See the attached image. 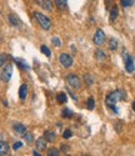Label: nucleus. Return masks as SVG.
<instances>
[{"label":"nucleus","instance_id":"f257e3e1","mask_svg":"<svg viewBox=\"0 0 135 156\" xmlns=\"http://www.w3.org/2000/svg\"><path fill=\"white\" fill-rule=\"evenodd\" d=\"M126 98L125 93H124V90H114V91H111L110 94H108L106 98H105V105L108 109H110L114 114H119V109L116 108V104L118 101L120 100H124Z\"/></svg>","mask_w":135,"mask_h":156},{"label":"nucleus","instance_id":"f03ea898","mask_svg":"<svg viewBox=\"0 0 135 156\" xmlns=\"http://www.w3.org/2000/svg\"><path fill=\"white\" fill-rule=\"evenodd\" d=\"M35 19L38 20V24L42 27L44 30H50V28H51V21H50V19L46 16V15H44L43 12H35Z\"/></svg>","mask_w":135,"mask_h":156},{"label":"nucleus","instance_id":"7ed1b4c3","mask_svg":"<svg viewBox=\"0 0 135 156\" xmlns=\"http://www.w3.org/2000/svg\"><path fill=\"white\" fill-rule=\"evenodd\" d=\"M66 83H68V85H69L70 87H73V89H80L82 87V81H80V79L75 75V74H69L66 76Z\"/></svg>","mask_w":135,"mask_h":156},{"label":"nucleus","instance_id":"20e7f679","mask_svg":"<svg viewBox=\"0 0 135 156\" xmlns=\"http://www.w3.org/2000/svg\"><path fill=\"white\" fill-rule=\"evenodd\" d=\"M11 75H13V65L11 64H6L4 65V68L2 70V74H0V77L4 83H9L11 79Z\"/></svg>","mask_w":135,"mask_h":156},{"label":"nucleus","instance_id":"39448f33","mask_svg":"<svg viewBox=\"0 0 135 156\" xmlns=\"http://www.w3.org/2000/svg\"><path fill=\"white\" fill-rule=\"evenodd\" d=\"M105 40H106L105 33L101 29H98L95 31V34H94V36H93V43L95 44L97 46H100V45H103L105 43Z\"/></svg>","mask_w":135,"mask_h":156},{"label":"nucleus","instance_id":"423d86ee","mask_svg":"<svg viewBox=\"0 0 135 156\" xmlns=\"http://www.w3.org/2000/svg\"><path fill=\"white\" fill-rule=\"evenodd\" d=\"M123 58H124V62H125V70L129 74L134 73L135 71V64H134V60H133L131 55H129L128 53H124Z\"/></svg>","mask_w":135,"mask_h":156},{"label":"nucleus","instance_id":"0eeeda50","mask_svg":"<svg viewBox=\"0 0 135 156\" xmlns=\"http://www.w3.org/2000/svg\"><path fill=\"white\" fill-rule=\"evenodd\" d=\"M59 61H60V64L63 65L64 68H71L73 66V62H74V60H73V58H71V55H69L68 53H61L60 54V58H59Z\"/></svg>","mask_w":135,"mask_h":156},{"label":"nucleus","instance_id":"6e6552de","mask_svg":"<svg viewBox=\"0 0 135 156\" xmlns=\"http://www.w3.org/2000/svg\"><path fill=\"white\" fill-rule=\"evenodd\" d=\"M13 129H14V131L18 135H20V136H24V134L26 133V127L21 122H14V125H13Z\"/></svg>","mask_w":135,"mask_h":156},{"label":"nucleus","instance_id":"1a4fd4ad","mask_svg":"<svg viewBox=\"0 0 135 156\" xmlns=\"http://www.w3.org/2000/svg\"><path fill=\"white\" fill-rule=\"evenodd\" d=\"M10 155V147L6 141H0V156Z\"/></svg>","mask_w":135,"mask_h":156},{"label":"nucleus","instance_id":"9d476101","mask_svg":"<svg viewBox=\"0 0 135 156\" xmlns=\"http://www.w3.org/2000/svg\"><path fill=\"white\" fill-rule=\"evenodd\" d=\"M8 19H9V21H10V24L13 25V27H15V28H21V21H20V19L15 15V14H9V16H8Z\"/></svg>","mask_w":135,"mask_h":156},{"label":"nucleus","instance_id":"9b49d317","mask_svg":"<svg viewBox=\"0 0 135 156\" xmlns=\"http://www.w3.org/2000/svg\"><path fill=\"white\" fill-rule=\"evenodd\" d=\"M55 137H57V134L54 133L53 130H45V133H44V139H45L48 142L55 141Z\"/></svg>","mask_w":135,"mask_h":156},{"label":"nucleus","instance_id":"f8f14e48","mask_svg":"<svg viewBox=\"0 0 135 156\" xmlns=\"http://www.w3.org/2000/svg\"><path fill=\"white\" fill-rule=\"evenodd\" d=\"M108 46H109V49L111 51H115L118 48H119V41L116 40L115 37H110L109 39V43H108Z\"/></svg>","mask_w":135,"mask_h":156},{"label":"nucleus","instance_id":"ddd939ff","mask_svg":"<svg viewBox=\"0 0 135 156\" xmlns=\"http://www.w3.org/2000/svg\"><path fill=\"white\" fill-rule=\"evenodd\" d=\"M26 95H28V86H26V84H23L19 89V98L21 100H24L26 98Z\"/></svg>","mask_w":135,"mask_h":156},{"label":"nucleus","instance_id":"4468645a","mask_svg":"<svg viewBox=\"0 0 135 156\" xmlns=\"http://www.w3.org/2000/svg\"><path fill=\"white\" fill-rule=\"evenodd\" d=\"M118 15H119V8L116 5H113V8L110 10V21H115Z\"/></svg>","mask_w":135,"mask_h":156},{"label":"nucleus","instance_id":"2eb2a0df","mask_svg":"<svg viewBox=\"0 0 135 156\" xmlns=\"http://www.w3.org/2000/svg\"><path fill=\"white\" fill-rule=\"evenodd\" d=\"M46 144H48V141L45 139H38L36 140V149L38 150H45Z\"/></svg>","mask_w":135,"mask_h":156},{"label":"nucleus","instance_id":"dca6fc26","mask_svg":"<svg viewBox=\"0 0 135 156\" xmlns=\"http://www.w3.org/2000/svg\"><path fill=\"white\" fill-rule=\"evenodd\" d=\"M14 61L16 62V65H18V66H19L21 70H29V69H30L29 65L26 64L24 60H21V59H14Z\"/></svg>","mask_w":135,"mask_h":156},{"label":"nucleus","instance_id":"f3484780","mask_svg":"<svg viewBox=\"0 0 135 156\" xmlns=\"http://www.w3.org/2000/svg\"><path fill=\"white\" fill-rule=\"evenodd\" d=\"M55 5L60 10H66L68 9V0H55Z\"/></svg>","mask_w":135,"mask_h":156},{"label":"nucleus","instance_id":"a211bd4d","mask_svg":"<svg viewBox=\"0 0 135 156\" xmlns=\"http://www.w3.org/2000/svg\"><path fill=\"white\" fill-rule=\"evenodd\" d=\"M95 58H97V60H104V59L106 58L105 51L101 50V49H98V50L95 51Z\"/></svg>","mask_w":135,"mask_h":156},{"label":"nucleus","instance_id":"6ab92c4d","mask_svg":"<svg viewBox=\"0 0 135 156\" xmlns=\"http://www.w3.org/2000/svg\"><path fill=\"white\" fill-rule=\"evenodd\" d=\"M57 100H58L59 104H65V102L68 101V96H66V94H64V93H59V94L57 95Z\"/></svg>","mask_w":135,"mask_h":156},{"label":"nucleus","instance_id":"aec40b11","mask_svg":"<svg viewBox=\"0 0 135 156\" xmlns=\"http://www.w3.org/2000/svg\"><path fill=\"white\" fill-rule=\"evenodd\" d=\"M84 81H85V84H86L88 86H91V85L94 84V77H93L90 74H85V75H84Z\"/></svg>","mask_w":135,"mask_h":156},{"label":"nucleus","instance_id":"412c9836","mask_svg":"<svg viewBox=\"0 0 135 156\" xmlns=\"http://www.w3.org/2000/svg\"><path fill=\"white\" fill-rule=\"evenodd\" d=\"M86 108L88 110H94V108H95V100H94V98H89L86 100Z\"/></svg>","mask_w":135,"mask_h":156},{"label":"nucleus","instance_id":"4be33fe9","mask_svg":"<svg viewBox=\"0 0 135 156\" xmlns=\"http://www.w3.org/2000/svg\"><path fill=\"white\" fill-rule=\"evenodd\" d=\"M42 6L45 9V10H48V11H51V9H53V6H51V2L50 0H42Z\"/></svg>","mask_w":135,"mask_h":156},{"label":"nucleus","instance_id":"5701e85b","mask_svg":"<svg viewBox=\"0 0 135 156\" xmlns=\"http://www.w3.org/2000/svg\"><path fill=\"white\" fill-rule=\"evenodd\" d=\"M60 154V151L57 147H50L48 149V156H58Z\"/></svg>","mask_w":135,"mask_h":156},{"label":"nucleus","instance_id":"b1692460","mask_svg":"<svg viewBox=\"0 0 135 156\" xmlns=\"http://www.w3.org/2000/svg\"><path fill=\"white\" fill-rule=\"evenodd\" d=\"M61 116L63 118H71L73 116V111L71 110H69V109H63V111H61Z\"/></svg>","mask_w":135,"mask_h":156},{"label":"nucleus","instance_id":"393cba45","mask_svg":"<svg viewBox=\"0 0 135 156\" xmlns=\"http://www.w3.org/2000/svg\"><path fill=\"white\" fill-rule=\"evenodd\" d=\"M6 60H8V54H5V53L0 54V68L4 66V65L6 64Z\"/></svg>","mask_w":135,"mask_h":156},{"label":"nucleus","instance_id":"a878e982","mask_svg":"<svg viewBox=\"0 0 135 156\" xmlns=\"http://www.w3.org/2000/svg\"><path fill=\"white\" fill-rule=\"evenodd\" d=\"M40 50H42V53H43L44 55H46L48 58H50V56H51V51H50V49H49L46 45H43L42 48H40Z\"/></svg>","mask_w":135,"mask_h":156},{"label":"nucleus","instance_id":"bb28decb","mask_svg":"<svg viewBox=\"0 0 135 156\" xmlns=\"http://www.w3.org/2000/svg\"><path fill=\"white\" fill-rule=\"evenodd\" d=\"M120 3L124 8H129L135 3V0H120Z\"/></svg>","mask_w":135,"mask_h":156},{"label":"nucleus","instance_id":"cd10ccee","mask_svg":"<svg viewBox=\"0 0 135 156\" xmlns=\"http://www.w3.org/2000/svg\"><path fill=\"white\" fill-rule=\"evenodd\" d=\"M51 44L54 45V46H57V48H59V46H61V40L58 37V36H54L53 39H51Z\"/></svg>","mask_w":135,"mask_h":156},{"label":"nucleus","instance_id":"c85d7f7f","mask_svg":"<svg viewBox=\"0 0 135 156\" xmlns=\"http://www.w3.org/2000/svg\"><path fill=\"white\" fill-rule=\"evenodd\" d=\"M24 140H25L26 142H33V141H34V136H33V134H30V133H25V134H24Z\"/></svg>","mask_w":135,"mask_h":156},{"label":"nucleus","instance_id":"c756f323","mask_svg":"<svg viewBox=\"0 0 135 156\" xmlns=\"http://www.w3.org/2000/svg\"><path fill=\"white\" fill-rule=\"evenodd\" d=\"M71 136H73V133H71V130H69V129L65 130L64 134H63V137H64V139H70Z\"/></svg>","mask_w":135,"mask_h":156},{"label":"nucleus","instance_id":"7c9ffc66","mask_svg":"<svg viewBox=\"0 0 135 156\" xmlns=\"http://www.w3.org/2000/svg\"><path fill=\"white\" fill-rule=\"evenodd\" d=\"M21 147H23V142L21 141H16V142H14V145H13V149H14L15 151L21 149Z\"/></svg>","mask_w":135,"mask_h":156},{"label":"nucleus","instance_id":"2f4dec72","mask_svg":"<svg viewBox=\"0 0 135 156\" xmlns=\"http://www.w3.org/2000/svg\"><path fill=\"white\" fill-rule=\"evenodd\" d=\"M111 3H113V0H105L106 6H110V5H111Z\"/></svg>","mask_w":135,"mask_h":156},{"label":"nucleus","instance_id":"473e14b6","mask_svg":"<svg viewBox=\"0 0 135 156\" xmlns=\"http://www.w3.org/2000/svg\"><path fill=\"white\" fill-rule=\"evenodd\" d=\"M33 155H34V156H40L42 154H39V152H38V150H34V151H33Z\"/></svg>","mask_w":135,"mask_h":156},{"label":"nucleus","instance_id":"72a5a7b5","mask_svg":"<svg viewBox=\"0 0 135 156\" xmlns=\"http://www.w3.org/2000/svg\"><path fill=\"white\" fill-rule=\"evenodd\" d=\"M69 94H70V96H71V98H73L74 100H78V98H76V96L74 95V93H71V91H69Z\"/></svg>","mask_w":135,"mask_h":156},{"label":"nucleus","instance_id":"f704fd0d","mask_svg":"<svg viewBox=\"0 0 135 156\" xmlns=\"http://www.w3.org/2000/svg\"><path fill=\"white\" fill-rule=\"evenodd\" d=\"M131 106H133V111H134V112H135V101H134V102H133V105H131Z\"/></svg>","mask_w":135,"mask_h":156}]
</instances>
